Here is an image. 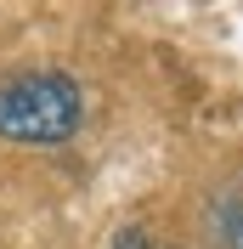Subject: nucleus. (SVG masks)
<instances>
[{
  "mask_svg": "<svg viewBox=\"0 0 243 249\" xmlns=\"http://www.w3.org/2000/svg\"><path fill=\"white\" fill-rule=\"evenodd\" d=\"M85 91L62 68H12L0 74V136L17 147H57L79 136Z\"/></svg>",
  "mask_w": 243,
  "mask_h": 249,
  "instance_id": "nucleus-1",
  "label": "nucleus"
},
{
  "mask_svg": "<svg viewBox=\"0 0 243 249\" xmlns=\"http://www.w3.org/2000/svg\"><path fill=\"white\" fill-rule=\"evenodd\" d=\"M209 232L221 249H243V176L209 198Z\"/></svg>",
  "mask_w": 243,
  "mask_h": 249,
  "instance_id": "nucleus-2",
  "label": "nucleus"
},
{
  "mask_svg": "<svg viewBox=\"0 0 243 249\" xmlns=\"http://www.w3.org/2000/svg\"><path fill=\"white\" fill-rule=\"evenodd\" d=\"M107 249H175V244H164V238H153L147 227H124V232L113 238Z\"/></svg>",
  "mask_w": 243,
  "mask_h": 249,
  "instance_id": "nucleus-3",
  "label": "nucleus"
}]
</instances>
